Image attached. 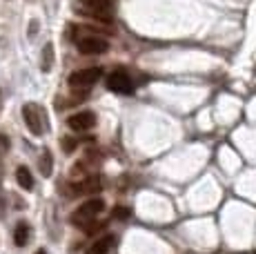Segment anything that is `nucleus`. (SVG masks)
<instances>
[{
  "instance_id": "nucleus-1",
  "label": "nucleus",
  "mask_w": 256,
  "mask_h": 254,
  "mask_svg": "<svg viewBox=\"0 0 256 254\" xmlns=\"http://www.w3.org/2000/svg\"><path fill=\"white\" fill-rule=\"evenodd\" d=\"M102 210H105V201H102V198H92V201L82 203L80 208L74 210L72 216H70V221L76 228H87L90 223L96 221V216L102 212Z\"/></svg>"
},
{
  "instance_id": "nucleus-2",
  "label": "nucleus",
  "mask_w": 256,
  "mask_h": 254,
  "mask_svg": "<svg viewBox=\"0 0 256 254\" xmlns=\"http://www.w3.org/2000/svg\"><path fill=\"white\" fill-rule=\"evenodd\" d=\"M22 118H24V123H27L29 132H32L34 136L45 134L47 120H45V112H42L40 105H36V102H27V105L22 107Z\"/></svg>"
},
{
  "instance_id": "nucleus-3",
  "label": "nucleus",
  "mask_w": 256,
  "mask_h": 254,
  "mask_svg": "<svg viewBox=\"0 0 256 254\" xmlns=\"http://www.w3.org/2000/svg\"><path fill=\"white\" fill-rule=\"evenodd\" d=\"M82 4V9H78L85 16H92L96 20L102 22H112V7H114V0H78Z\"/></svg>"
},
{
  "instance_id": "nucleus-4",
  "label": "nucleus",
  "mask_w": 256,
  "mask_h": 254,
  "mask_svg": "<svg viewBox=\"0 0 256 254\" xmlns=\"http://www.w3.org/2000/svg\"><path fill=\"white\" fill-rule=\"evenodd\" d=\"M100 78H102L100 67H85V70H78L70 76V87H74V90H90Z\"/></svg>"
},
{
  "instance_id": "nucleus-5",
  "label": "nucleus",
  "mask_w": 256,
  "mask_h": 254,
  "mask_svg": "<svg viewBox=\"0 0 256 254\" xmlns=\"http://www.w3.org/2000/svg\"><path fill=\"white\" fill-rule=\"evenodd\" d=\"M110 50V42L100 36H87L78 40V52L85 54V56H98V54H105Z\"/></svg>"
},
{
  "instance_id": "nucleus-6",
  "label": "nucleus",
  "mask_w": 256,
  "mask_h": 254,
  "mask_svg": "<svg viewBox=\"0 0 256 254\" xmlns=\"http://www.w3.org/2000/svg\"><path fill=\"white\" fill-rule=\"evenodd\" d=\"M107 87L112 92H116V94H132L134 92V80H132V76L127 72H114L107 78Z\"/></svg>"
},
{
  "instance_id": "nucleus-7",
  "label": "nucleus",
  "mask_w": 256,
  "mask_h": 254,
  "mask_svg": "<svg viewBox=\"0 0 256 254\" xmlns=\"http://www.w3.org/2000/svg\"><path fill=\"white\" fill-rule=\"evenodd\" d=\"M67 125L74 132H87L96 125V114L94 112H76V114H72L67 118Z\"/></svg>"
},
{
  "instance_id": "nucleus-8",
  "label": "nucleus",
  "mask_w": 256,
  "mask_h": 254,
  "mask_svg": "<svg viewBox=\"0 0 256 254\" xmlns=\"http://www.w3.org/2000/svg\"><path fill=\"white\" fill-rule=\"evenodd\" d=\"M114 243H116V236L114 234H105V236H100V238H96V241L92 243L90 248H87V252L85 254H107L114 248Z\"/></svg>"
},
{
  "instance_id": "nucleus-9",
  "label": "nucleus",
  "mask_w": 256,
  "mask_h": 254,
  "mask_svg": "<svg viewBox=\"0 0 256 254\" xmlns=\"http://www.w3.org/2000/svg\"><path fill=\"white\" fill-rule=\"evenodd\" d=\"M72 194H94V192H98V190H102V180L98 178V176H92V178H85V180H80V183H76V185H72Z\"/></svg>"
},
{
  "instance_id": "nucleus-10",
  "label": "nucleus",
  "mask_w": 256,
  "mask_h": 254,
  "mask_svg": "<svg viewBox=\"0 0 256 254\" xmlns=\"http://www.w3.org/2000/svg\"><path fill=\"white\" fill-rule=\"evenodd\" d=\"M29 236H32V228H29L27 221H18L16 230H14V243L18 248H24L29 243Z\"/></svg>"
},
{
  "instance_id": "nucleus-11",
  "label": "nucleus",
  "mask_w": 256,
  "mask_h": 254,
  "mask_svg": "<svg viewBox=\"0 0 256 254\" xmlns=\"http://www.w3.org/2000/svg\"><path fill=\"white\" fill-rule=\"evenodd\" d=\"M16 180H18V185H20L22 190H34V176H32V172H29L24 165H20V168L16 170Z\"/></svg>"
},
{
  "instance_id": "nucleus-12",
  "label": "nucleus",
  "mask_w": 256,
  "mask_h": 254,
  "mask_svg": "<svg viewBox=\"0 0 256 254\" xmlns=\"http://www.w3.org/2000/svg\"><path fill=\"white\" fill-rule=\"evenodd\" d=\"M38 165H40V174L42 176H52V170H54V156L49 150L40 154V160H38Z\"/></svg>"
},
{
  "instance_id": "nucleus-13",
  "label": "nucleus",
  "mask_w": 256,
  "mask_h": 254,
  "mask_svg": "<svg viewBox=\"0 0 256 254\" xmlns=\"http://www.w3.org/2000/svg\"><path fill=\"white\" fill-rule=\"evenodd\" d=\"M52 65H54V45H52V42H47L45 50H42V65H40V70L49 72V70H52Z\"/></svg>"
},
{
  "instance_id": "nucleus-14",
  "label": "nucleus",
  "mask_w": 256,
  "mask_h": 254,
  "mask_svg": "<svg viewBox=\"0 0 256 254\" xmlns=\"http://www.w3.org/2000/svg\"><path fill=\"white\" fill-rule=\"evenodd\" d=\"M112 216H114L116 221H127V218L132 216V212H130V208H125V205H116Z\"/></svg>"
},
{
  "instance_id": "nucleus-15",
  "label": "nucleus",
  "mask_w": 256,
  "mask_h": 254,
  "mask_svg": "<svg viewBox=\"0 0 256 254\" xmlns=\"http://www.w3.org/2000/svg\"><path fill=\"white\" fill-rule=\"evenodd\" d=\"M60 145H62V150H65V154H72L78 143H76V138H72V136H65V138L60 140Z\"/></svg>"
},
{
  "instance_id": "nucleus-16",
  "label": "nucleus",
  "mask_w": 256,
  "mask_h": 254,
  "mask_svg": "<svg viewBox=\"0 0 256 254\" xmlns=\"http://www.w3.org/2000/svg\"><path fill=\"white\" fill-rule=\"evenodd\" d=\"M9 150H12V140H9L7 134H2V132H0V156H4Z\"/></svg>"
},
{
  "instance_id": "nucleus-17",
  "label": "nucleus",
  "mask_w": 256,
  "mask_h": 254,
  "mask_svg": "<svg viewBox=\"0 0 256 254\" xmlns=\"http://www.w3.org/2000/svg\"><path fill=\"white\" fill-rule=\"evenodd\" d=\"M36 254H47V250H42V248H40V250H36Z\"/></svg>"
}]
</instances>
